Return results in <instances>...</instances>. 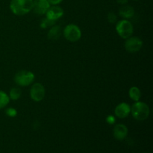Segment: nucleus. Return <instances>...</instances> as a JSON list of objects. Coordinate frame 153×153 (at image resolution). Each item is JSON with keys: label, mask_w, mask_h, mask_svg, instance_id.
<instances>
[{"label": "nucleus", "mask_w": 153, "mask_h": 153, "mask_svg": "<svg viewBox=\"0 0 153 153\" xmlns=\"http://www.w3.org/2000/svg\"><path fill=\"white\" fill-rule=\"evenodd\" d=\"M115 121H116V120H115V117L113 115H108L107 117V118H106V122L108 124H111V125L114 123Z\"/></svg>", "instance_id": "aec40b11"}, {"label": "nucleus", "mask_w": 153, "mask_h": 153, "mask_svg": "<svg viewBox=\"0 0 153 153\" xmlns=\"http://www.w3.org/2000/svg\"><path fill=\"white\" fill-rule=\"evenodd\" d=\"M108 20L110 23H116L117 22V16L116 13L113 11L109 12L108 14Z\"/></svg>", "instance_id": "a211bd4d"}, {"label": "nucleus", "mask_w": 153, "mask_h": 153, "mask_svg": "<svg viewBox=\"0 0 153 153\" xmlns=\"http://www.w3.org/2000/svg\"><path fill=\"white\" fill-rule=\"evenodd\" d=\"M6 114L7 115L10 117H14L15 116H16L17 114V111H16V109L13 108H9L6 110Z\"/></svg>", "instance_id": "6ab92c4d"}, {"label": "nucleus", "mask_w": 153, "mask_h": 153, "mask_svg": "<svg viewBox=\"0 0 153 153\" xmlns=\"http://www.w3.org/2000/svg\"><path fill=\"white\" fill-rule=\"evenodd\" d=\"M51 4L47 0H33V9L37 15L46 14Z\"/></svg>", "instance_id": "6e6552de"}, {"label": "nucleus", "mask_w": 153, "mask_h": 153, "mask_svg": "<svg viewBox=\"0 0 153 153\" xmlns=\"http://www.w3.org/2000/svg\"><path fill=\"white\" fill-rule=\"evenodd\" d=\"M10 102L9 96L5 92L0 91V109L5 108Z\"/></svg>", "instance_id": "2eb2a0df"}, {"label": "nucleus", "mask_w": 153, "mask_h": 153, "mask_svg": "<svg viewBox=\"0 0 153 153\" xmlns=\"http://www.w3.org/2000/svg\"><path fill=\"white\" fill-rule=\"evenodd\" d=\"M55 21L51 20V19H49L48 18H44V19L42 20L41 23H40V27L43 28H48V27H52L55 25Z\"/></svg>", "instance_id": "f3484780"}, {"label": "nucleus", "mask_w": 153, "mask_h": 153, "mask_svg": "<svg viewBox=\"0 0 153 153\" xmlns=\"http://www.w3.org/2000/svg\"><path fill=\"white\" fill-rule=\"evenodd\" d=\"M63 34L66 40L72 43L79 41L82 37V31L79 27L75 24L67 25L64 28Z\"/></svg>", "instance_id": "39448f33"}, {"label": "nucleus", "mask_w": 153, "mask_h": 153, "mask_svg": "<svg viewBox=\"0 0 153 153\" xmlns=\"http://www.w3.org/2000/svg\"><path fill=\"white\" fill-rule=\"evenodd\" d=\"M131 113V107L126 102H121L116 106L114 109L115 116L120 119L127 117Z\"/></svg>", "instance_id": "9d476101"}, {"label": "nucleus", "mask_w": 153, "mask_h": 153, "mask_svg": "<svg viewBox=\"0 0 153 153\" xmlns=\"http://www.w3.org/2000/svg\"><path fill=\"white\" fill-rule=\"evenodd\" d=\"M116 31L120 37L126 40L133 34L134 27L128 19H122L116 22Z\"/></svg>", "instance_id": "7ed1b4c3"}, {"label": "nucleus", "mask_w": 153, "mask_h": 153, "mask_svg": "<svg viewBox=\"0 0 153 153\" xmlns=\"http://www.w3.org/2000/svg\"><path fill=\"white\" fill-rule=\"evenodd\" d=\"M64 12L62 7L58 5H52L49 7L46 13V18L51 20L56 21L61 18L64 15Z\"/></svg>", "instance_id": "1a4fd4ad"}, {"label": "nucleus", "mask_w": 153, "mask_h": 153, "mask_svg": "<svg viewBox=\"0 0 153 153\" xmlns=\"http://www.w3.org/2000/svg\"><path fill=\"white\" fill-rule=\"evenodd\" d=\"M35 76L34 74L28 70H20L15 74L13 80L14 82L20 87H26L33 83Z\"/></svg>", "instance_id": "20e7f679"}, {"label": "nucleus", "mask_w": 153, "mask_h": 153, "mask_svg": "<svg viewBox=\"0 0 153 153\" xmlns=\"http://www.w3.org/2000/svg\"><path fill=\"white\" fill-rule=\"evenodd\" d=\"M134 1H139V0H134Z\"/></svg>", "instance_id": "5701e85b"}, {"label": "nucleus", "mask_w": 153, "mask_h": 153, "mask_svg": "<svg viewBox=\"0 0 153 153\" xmlns=\"http://www.w3.org/2000/svg\"><path fill=\"white\" fill-rule=\"evenodd\" d=\"M119 14L123 19H131L134 15V9L130 5H123L119 10Z\"/></svg>", "instance_id": "f8f14e48"}, {"label": "nucleus", "mask_w": 153, "mask_h": 153, "mask_svg": "<svg viewBox=\"0 0 153 153\" xmlns=\"http://www.w3.org/2000/svg\"><path fill=\"white\" fill-rule=\"evenodd\" d=\"M61 34V29L60 25H53L50 28L48 32L47 37L51 40H57L59 39Z\"/></svg>", "instance_id": "ddd939ff"}, {"label": "nucleus", "mask_w": 153, "mask_h": 153, "mask_svg": "<svg viewBox=\"0 0 153 153\" xmlns=\"http://www.w3.org/2000/svg\"><path fill=\"white\" fill-rule=\"evenodd\" d=\"M131 113L133 117L139 121H143L147 119L150 114L149 106L143 102L137 101L131 107Z\"/></svg>", "instance_id": "f03ea898"}, {"label": "nucleus", "mask_w": 153, "mask_h": 153, "mask_svg": "<svg viewBox=\"0 0 153 153\" xmlns=\"http://www.w3.org/2000/svg\"><path fill=\"white\" fill-rule=\"evenodd\" d=\"M128 0H117V2L119 3V4L124 5V4H126L128 3Z\"/></svg>", "instance_id": "4be33fe9"}, {"label": "nucleus", "mask_w": 153, "mask_h": 153, "mask_svg": "<svg viewBox=\"0 0 153 153\" xmlns=\"http://www.w3.org/2000/svg\"><path fill=\"white\" fill-rule=\"evenodd\" d=\"M128 130L126 125L122 123L117 124L113 129V134L115 139L118 140H123L128 135Z\"/></svg>", "instance_id": "9b49d317"}, {"label": "nucleus", "mask_w": 153, "mask_h": 153, "mask_svg": "<svg viewBox=\"0 0 153 153\" xmlns=\"http://www.w3.org/2000/svg\"><path fill=\"white\" fill-rule=\"evenodd\" d=\"M128 96L133 101L137 102L140 100V97H141V91L137 87H131L128 91Z\"/></svg>", "instance_id": "4468645a"}, {"label": "nucleus", "mask_w": 153, "mask_h": 153, "mask_svg": "<svg viewBox=\"0 0 153 153\" xmlns=\"http://www.w3.org/2000/svg\"><path fill=\"white\" fill-rule=\"evenodd\" d=\"M10 9L13 14L22 16L27 14L33 9V0H11Z\"/></svg>", "instance_id": "f257e3e1"}, {"label": "nucleus", "mask_w": 153, "mask_h": 153, "mask_svg": "<svg viewBox=\"0 0 153 153\" xmlns=\"http://www.w3.org/2000/svg\"><path fill=\"white\" fill-rule=\"evenodd\" d=\"M46 95V90L42 84L35 83L31 86L30 90V97L31 99L34 102L42 101L44 99Z\"/></svg>", "instance_id": "0eeeda50"}, {"label": "nucleus", "mask_w": 153, "mask_h": 153, "mask_svg": "<svg viewBox=\"0 0 153 153\" xmlns=\"http://www.w3.org/2000/svg\"><path fill=\"white\" fill-rule=\"evenodd\" d=\"M125 49L127 52L130 53H135L139 52L143 47V41L137 37L131 36L128 38L126 39Z\"/></svg>", "instance_id": "423d86ee"}, {"label": "nucleus", "mask_w": 153, "mask_h": 153, "mask_svg": "<svg viewBox=\"0 0 153 153\" xmlns=\"http://www.w3.org/2000/svg\"><path fill=\"white\" fill-rule=\"evenodd\" d=\"M49 1V3L52 5H58L60 3H61L63 1V0H47Z\"/></svg>", "instance_id": "412c9836"}, {"label": "nucleus", "mask_w": 153, "mask_h": 153, "mask_svg": "<svg viewBox=\"0 0 153 153\" xmlns=\"http://www.w3.org/2000/svg\"><path fill=\"white\" fill-rule=\"evenodd\" d=\"M21 94H22V91L20 90V88H12L9 93V98L13 101H16L20 98Z\"/></svg>", "instance_id": "dca6fc26"}, {"label": "nucleus", "mask_w": 153, "mask_h": 153, "mask_svg": "<svg viewBox=\"0 0 153 153\" xmlns=\"http://www.w3.org/2000/svg\"><path fill=\"white\" fill-rule=\"evenodd\" d=\"M143 153H148V152H143Z\"/></svg>", "instance_id": "b1692460"}]
</instances>
